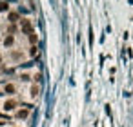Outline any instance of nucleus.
<instances>
[{
    "label": "nucleus",
    "mask_w": 133,
    "mask_h": 127,
    "mask_svg": "<svg viewBox=\"0 0 133 127\" xmlns=\"http://www.w3.org/2000/svg\"><path fill=\"white\" fill-rule=\"evenodd\" d=\"M22 29H24L26 33H29V31H31V25H29V22H24V24H22Z\"/></svg>",
    "instance_id": "nucleus-2"
},
{
    "label": "nucleus",
    "mask_w": 133,
    "mask_h": 127,
    "mask_svg": "<svg viewBox=\"0 0 133 127\" xmlns=\"http://www.w3.org/2000/svg\"><path fill=\"white\" fill-rule=\"evenodd\" d=\"M13 44V36H7L6 38V45H11Z\"/></svg>",
    "instance_id": "nucleus-4"
},
{
    "label": "nucleus",
    "mask_w": 133,
    "mask_h": 127,
    "mask_svg": "<svg viewBox=\"0 0 133 127\" xmlns=\"http://www.w3.org/2000/svg\"><path fill=\"white\" fill-rule=\"evenodd\" d=\"M13 107H15V102H6V105H4V109L6 111H11Z\"/></svg>",
    "instance_id": "nucleus-1"
},
{
    "label": "nucleus",
    "mask_w": 133,
    "mask_h": 127,
    "mask_svg": "<svg viewBox=\"0 0 133 127\" xmlns=\"http://www.w3.org/2000/svg\"><path fill=\"white\" fill-rule=\"evenodd\" d=\"M18 116H20V118H26V116H27V111H20V113H18Z\"/></svg>",
    "instance_id": "nucleus-5"
},
{
    "label": "nucleus",
    "mask_w": 133,
    "mask_h": 127,
    "mask_svg": "<svg viewBox=\"0 0 133 127\" xmlns=\"http://www.w3.org/2000/svg\"><path fill=\"white\" fill-rule=\"evenodd\" d=\"M6 93H7V94H13V93H15V87H13L11 84H9V85H6Z\"/></svg>",
    "instance_id": "nucleus-3"
}]
</instances>
